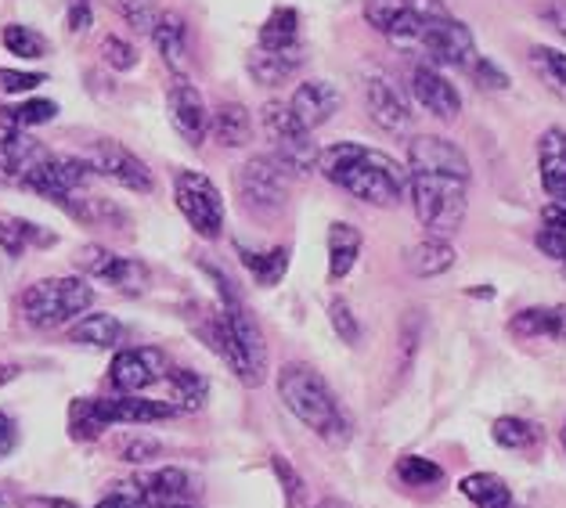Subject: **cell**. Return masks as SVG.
<instances>
[{"label": "cell", "mask_w": 566, "mask_h": 508, "mask_svg": "<svg viewBox=\"0 0 566 508\" xmlns=\"http://www.w3.org/2000/svg\"><path fill=\"white\" fill-rule=\"evenodd\" d=\"M559 447L566 451V422H563V430H559Z\"/></svg>", "instance_id": "6f0895ef"}, {"label": "cell", "mask_w": 566, "mask_h": 508, "mask_svg": "<svg viewBox=\"0 0 566 508\" xmlns=\"http://www.w3.org/2000/svg\"><path fill=\"white\" fill-rule=\"evenodd\" d=\"M411 94H416V102L437 119H454L462 113L459 87H454L451 80L440 73V65H433V62H419L411 68Z\"/></svg>", "instance_id": "ffe728a7"}, {"label": "cell", "mask_w": 566, "mask_h": 508, "mask_svg": "<svg viewBox=\"0 0 566 508\" xmlns=\"http://www.w3.org/2000/svg\"><path fill=\"white\" fill-rule=\"evenodd\" d=\"M134 494L145 501V508H163V505H191L199 498V479L188 469H177V465H167V469L145 473L134 479Z\"/></svg>", "instance_id": "e0dca14e"}, {"label": "cell", "mask_w": 566, "mask_h": 508, "mask_svg": "<svg viewBox=\"0 0 566 508\" xmlns=\"http://www.w3.org/2000/svg\"><path fill=\"white\" fill-rule=\"evenodd\" d=\"M314 508H347V505H343V501H336V498H325V501H317Z\"/></svg>", "instance_id": "9f6ffc18"}, {"label": "cell", "mask_w": 566, "mask_h": 508, "mask_svg": "<svg viewBox=\"0 0 566 508\" xmlns=\"http://www.w3.org/2000/svg\"><path fill=\"white\" fill-rule=\"evenodd\" d=\"M0 498H4V484H0Z\"/></svg>", "instance_id": "680465c9"}, {"label": "cell", "mask_w": 566, "mask_h": 508, "mask_svg": "<svg viewBox=\"0 0 566 508\" xmlns=\"http://www.w3.org/2000/svg\"><path fill=\"white\" fill-rule=\"evenodd\" d=\"M300 44V11L296 8H274L268 22L260 25V44L264 51H289Z\"/></svg>", "instance_id": "e575fe53"}, {"label": "cell", "mask_w": 566, "mask_h": 508, "mask_svg": "<svg viewBox=\"0 0 566 508\" xmlns=\"http://www.w3.org/2000/svg\"><path fill=\"white\" fill-rule=\"evenodd\" d=\"M279 396L293 415L322 436L325 444L343 447L350 441V415L336 401L328 379L307 361H289L279 372Z\"/></svg>", "instance_id": "277c9868"}, {"label": "cell", "mask_w": 566, "mask_h": 508, "mask_svg": "<svg viewBox=\"0 0 566 508\" xmlns=\"http://www.w3.org/2000/svg\"><path fill=\"white\" fill-rule=\"evenodd\" d=\"M19 447V430H15V419L11 415H4V411H0V462H4L11 451Z\"/></svg>", "instance_id": "681fc988"}, {"label": "cell", "mask_w": 566, "mask_h": 508, "mask_svg": "<svg viewBox=\"0 0 566 508\" xmlns=\"http://www.w3.org/2000/svg\"><path fill=\"white\" fill-rule=\"evenodd\" d=\"M473 167L459 145L440 134L408 141V195L419 224L430 235H454L465 224Z\"/></svg>", "instance_id": "6da1fadb"}, {"label": "cell", "mask_w": 566, "mask_h": 508, "mask_svg": "<svg viewBox=\"0 0 566 508\" xmlns=\"http://www.w3.org/2000/svg\"><path fill=\"white\" fill-rule=\"evenodd\" d=\"M19 508H80L76 501H65V498H25V501H19Z\"/></svg>", "instance_id": "db71d44e"}, {"label": "cell", "mask_w": 566, "mask_h": 508, "mask_svg": "<svg viewBox=\"0 0 566 508\" xmlns=\"http://www.w3.org/2000/svg\"><path fill=\"white\" fill-rule=\"evenodd\" d=\"M167 116L174 123V130L185 137L191 148H202L206 137H210V108H206L202 94L188 84V80H177L167 94Z\"/></svg>", "instance_id": "d6986e66"}, {"label": "cell", "mask_w": 566, "mask_h": 508, "mask_svg": "<svg viewBox=\"0 0 566 508\" xmlns=\"http://www.w3.org/2000/svg\"><path fill=\"white\" fill-rule=\"evenodd\" d=\"M509 332L520 339H559L566 342V304L556 307H527L509 321Z\"/></svg>", "instance_id": "d4e9b609"}, {"label": "cell", "mask_w": 566, "mask_h": 508, "mask_svg": "<svg viewBox=\"0 0 566 508\" xmlns=\"http://www.w3.org/2000/svg\"><path fill=\"white\" fill-rule=\"evenodd\" d=\"M206 274L217 282V293H220L217 314H210V318L199 325L206 347H210L220 361L239 375L242 387H264V379H268L264 332H260V325L250 314V307L242 304V296L234 293V285L224 278V274H220L217 267H206Z\"/></svg>", "instance_id": "7a4b0ae2"}, {"label": "cell", "mask_w": 566, "mask_h": 508, "mask_svg": "<svg viewBox=\"0 0 566 508\" xmlns=\"http://www.w3.org/2000/svg\"><path fill=\"white\" fill-rule=\"evenodd\" d=\"M469 76H473L480 87H491V91H505L509 87V76L491 59H476L473 68H469Z\"/></svg>", "instance_id": "bcb514c9"}, {"label": "cell", "mask_w": 566, "mask_h": 508, "mask_svg": "<svg viewBox=\"0 0 566 508\" xmlns=\"http://www.w3.org/2000/svg\"><path fill=\"white\" fill-rule=\"evenodd\" d=\"M123 11H127V19H130V25L134 30H142V33H151L156 30V11H151V0H127L123 4Z\"/></svg>", "instance_id": "7dc6e473"}, {"label": "cell", "mask_w": 566, "mask_h": 508, "mask_svg": "<svg viewBox=\"0 0 566 508\" xmlns=\"http://www.w3.org/2000/svg\"><path fill=\"white\" fill-rule=\"evenodd\" d=\"M91 408L105 430L108 425H148V422H163L177 415V408L170 401H148L142 393L91 396Z\"/></svg>", "instance_id": "2e32d148"}, {"label": "cell", "mask_w": 566, "mask_h": 508, "mask_svg": "<svg viewBox=\"0 0 566 508\" xmlns=\"http://www.w3.org/2000/svg\"><path fill=\"white\" fill-rule=\"evenodd\" d=\"M459 490L473 508H513V490L494 473H469L459 484Z\"/></svg>", "instance_id": "f546056e"}, {"label": "cell", "mask_w": 566, "mask_h": 508, "mask_svg": "<svg viewBox=\"0 0 566 508\" xmlns=\"http://www.w3.org/2000/svg\"><path fill=\"white\" fill-rule=\"evenodd\" d=\"M174 202L199 239L213 242L224 235V199H220V188L206 173L177 170L174 173Z\"/></svg>", "instance_id": "ba28073f"}, {"label": "cell", "mask_w": 566, "mask_h": 508, "mask_svg": "<svg viewBox=\"0 0 566 508\" xmlns=\"http://www.w3.org/2000/svg\"><path fill=\"white\" fill-rule=\"evenodd\" d=\"M69 433H73V441H98L105 433V425L91 411V396H80V401H73V408H69Z\"/></svg>", "instance_id": "60d3db41"}, {"label": "cell", "mask_w": 566, "mask_h": 508, "mask_svg": "<svg viewBox=\"0 0 566 508\" xmlns=\"http://www.w3.org/2000/svg\"><path fill=\"white\" fill-rule=\"evenodd\" d=\"M94 177L91 162L87 159H76V156H48L40 167L25 177V188L36 191L51 202H59L62 210L69 202H76L80 195H87V181Z\"/></svg>", "instance_id": "30bf717a"}, {"label": "cell", "mask_w": 566, "mask_h": 508, "mask_svg": "<svg viewBox=\"0 0 566 508\" xmlns=\"http://www.w3.org/2000/svg\"><path fill=\"white\" fill-rule=\"evenodd\" d=\"M59 116V105L48 102V98H33V102H22V105H11L8 108V123H15V127L30 130V127H44Z\"/></svg>", "instance_id": "ab89813d"}, {"label": "cell", "mask_w": 566, "mask_h": 508, "mask_svg": "<svg viewBox=\"0 0 566 508\" xmlns=\"http://www.w3.org/2000/svg\"><path fill=\"white\" fill-rule=\"evenodd\" d=\"M397 479L405 487H437L444 479V469L433 462V458H422V455H405L394 465Z\"/></svg>", "instance_id": "74e56055"}, {"label": "cell", "mask_w": 566, "mask_h": 508, "mask_svg": "<svg viewBox=\"0 0 566 508\" xmlns=\"http://www.w3.org/2000/svg\"><path fill=\"white\" fill-rule=\"evenodd\" d=\"M170 361L159 347H127L108 364V382L116 393H145L156 382H167Z\"/></svg>", "instance_id": "4fadbf2b"}, {"label": "cell", "mask_w": 566, "mask_h": 508, "mask_svg": "<svg viewBox=\"0 0 566 508\" xmlns=\"http://www.w3.org/2000/svg\"><path fill=\"white\" fill-rule=\"evenodd\" d=\"M102 59H105L108 68H116V73H130V68L137 65V51L127 44V40L105 36V40H102Z\"/></svg>", "instance_id": "ee69618b"}, {"label": "cell", "mask_w": 566, "mask_h": 508, "mask_svg": "<svg viewBox=\"0 0 566 508\" xmlns=\"http://www.w3.org/2000/svg\"><path fill=\"white\" fill-rule=\"evenodd\" d=\"M210 134L217 145L224 148H245L253 141V116L250 108L239 105V102H224L213 108V119H210Z\"/></svg>", "instance_id": "484cf974"}, {"label": "cell", "mask_w": 566, "mask_h": 508, "mask_svg": "<svg viewBox=\"0 0 566 508\" xmlns=\"http://www.w3.org/2000/svg\"><path fill=\"white\" fill-rule=\"evenodd\" d=\"M303 62H307L303 44L289 47V51H264V47H256L250 54V76L256 80V84H264V87H279V84H285V80H293L300 73Z\"/></svg>", "instance_id": "cb8c5ba5"}, {"label": "cell", "mask_w": 566, "mask_h": 508, "mask_svg": "<svg viewBox=\"0 0 566 508\" xmlns=\"http://www.w3.org/2000/svg\"><path fill=\"white\" fill-rule=\"evenodd\" d=\"M260 123H264V134L271 141V156L282 162L285 173L317 170L322 152H317V145H314V130L303 127L285 102H268L264 113H260Z\"/></svg>", "instance_id": "52a82bcc"}, {"label": "cell", "mask_w": 566, "mask_h": 508, "mask_svg": "<svg viewBox=\"0 0 566 508\" xmlns=\"http://www.w3.org/2000/svg\"><path fill=\"white\" fill-rule=\"evenodd\" d=\"M127 339V328H123L113 314H84L76 325H69V342L76 347H94V350H113Z\"/></svg>", "instance_id": "4316f807"}, {"label": "cell", "mask_w": 566, "mask_h": 508, "mask_svg": "<svg viewBox=\"0 0 566 508\" xmlns=\"http://www.w3.org/2000/svg\"><path fill=\"white\" fill-rule=\"evenodd\" d=\"M80 271L87 274L94 282H105L113 285L116 293H127V296H137L148 288V267L142 260H130V256H119L113 250H102V245H84L76 256Z\"/></svg>", "instance_id": "5bb4252c"}, {"label": "cell", "mask_w": 566, "mask_h": 508, "mask_svg": "<svg viewBox=\"0 0 566 508\" xmlns=\"http://www.w3.org/2000/svg\"><path fill=\"white\" fill-rule=\"evenodd\" d=\"M0 40H4V47L11 54H19V59H44L48 54V36H40L36 30H30V25L11 22V25H4Z\"/></svg>", "instance_id": "f35d334b"}, {"label": "cell", "mask_w": 566, "mask_h": 508, "mask_svg": "<svg viewBox=\"0 0 566 508\" xmlns=\"http://www.w3.org/2000/svg\"><path fill=\"white\" fill-rule=\"evenodd\" d=\"M44 159V145L33 141L15 123H0V184H25V177Z\"/></svg>", "instance_id": "ac0fdd59"}, {"label": "cell", "mask_w": 566, "mask_h": 508, "mask_svg": "<svg viewBox=\"0 0 566 508\" xmlns=\"http://www.w3.org/2000/svg\"><path fill=\"white\" fill-rule=\"evenodd\" d=\"M328 321H333V332L347 342V347H357V342H361V321L354 318L347 299H333V304H328Z\"/></svg>", "instance_id": "7bdbcfd3"}, {"label": "cell", "mask_w": 566, "mask_h": 508, "mask_svg": "<svg viewBox=\"0 0 566 508\" xmlns=\"http://www.w3.org/2000/svg\"><path fill=\"white\" fill-rule=\"evenodd\" d=\"M542 19L566 40V4H563V0H552V4H545L542 8Z\"/></svg>", "instance_id": "816d5d0a"}, {"label": "cell", "mask_w": 566, "mask_h": 508, "mask_svg": "<svg viewBox=\"0 0 566 508\" xmlns=\"http://www.w3.org/2000/svg\"><path fill=\"white\" fill-rule=\"evenodd\" d=\"M151 40L167 62L170 73H177V80H188V65H191V54H188V22L177 15V11H159L156 19V30H151Z\"/></svg>", "instance_id": "603a6c76"}, {"label": "cell", "mask_w": 566, "mask_h": 508, "mask_svg": "<svg viewBox=\"0 0 566 508\" xmlns=\"http://www.w3.org/2000/svg\"><path fill=\"white\" fill-rule=\"evenodd\" d=\"M454 267V245L440 235H426L408 250V271L419 274V278H437Z\"/></svg>", "instance_id": "f1b7e54d"}, {"label": "cell", "mask_w": 566, "mask_h": 508, "mask_svg": "<svg viewBox=\"0 0 566 508\" xmlns=\"http://www.w3.org/2000/svg\"><path fill=\"white\" fill-rule=\"evenodd\" d=\"M339 105H343V94L336 84H328V80H307V84H300L293 91V102H289V108H293L296 119L307 130L325 127V123L339 113Z\"/></svg>", "instance_id": "44dd1931"}, {"label": "cell", "mask_w": 566, "mask_h": 508, "mask_svg": "<svg viewBox=\"0 0 566 508\" xmlns=\"http://www.w3.org/2000/svg\"><path fill=\"white\" fill-rule=\"evenodd\" d=\"M361 11L371 30L390 40L394 47H419L422 19L416 15L411 0H365Z\"/></svg>", "instance_id": "9a60e30c"}, {"label": "cell", "mask_w": 566, "mask_h": 508, "mask_svg": "<svg viewBox=\"0 0 566 508\" xmlns=\"http://www.w3.org/2000/svg\"><path fill=\"white\" fill-rule=\"evenodd\" d=\"M239 256H242V267L253 274L256 285H279L285 278V271H289V250L285 245H274V250H264V253H256V250H245V245H239Z\"/></svg>", "instance_id": "d590c367"}, {"label": "cell", "mask_w": 566, "mask_h": 508, "mask_svg": "<svg viewBox=\"0 0 566 508\" xmlns=\"http://www.w3.org/2000/svg\"><path fill=\"white\" fill-rule=\"evenodd\" d=\"M271 469H274V476H279V484H282L285 508H303V501H307V484H303V476L282 455H271Z\"/></svg>", "instance_id": "b9f144b4"}, {"label": "cell", "mask_w": 566, "mask_h": 508, "mask_svg": "<svg viewBox=\"0 0 566 508\" xmlns=\"http://www.w3.org/2000/svg\"><path fill=\"white\" fill-rule=\"evenodd\" d=\"M531 68H534V76L556 94V98L566 102V51L537 44V47H531Z\"/></svg>", "instance_id": "8d00e7d4"}, {"label": "cell", "mask_w": 566, "mask_h": 508, "mask_svg": "<svg viewBox=\"0 0 566 508\" xmlns=\"http://www.w3.org/2000/svg\"><path fill=\"white\" fill-rule=\"evenodd\" d=\"M65 22H69V30H73V33H84L91 25V4H87V0H73V4H69Z\"/></svg>", "instance_id": "f907efd6"}, {"label": "cell", "mask_w": 566, "mask_h": 508, "mask_svg": "<svg viewBox=\"0 0 566 508\" xmlns=\"http://www.w3.org/2000/svg\"><path fill=\"white\" fill-rule=\"evenodd\" d=\"M361 91H365L368 119L376 123L382 134L405 137L411 130V119H416V113H411L405 91L397 87L394 76H386V73H379V68H371V73H365V80H361Z\"/></svg>", "instance_id": "8fae6325"}, {"label": "cell", "mask_w": 566, "mask_h": 508, "mask_svg": "<svg viewBox=\"0 0 566 508\" xmlns=\"http://www.w3.org/2000/svg\"><path fill=\"white\" fill-rule=\"evenodd\" d=\"M19 375V368L15 364H0V387H4V382H11Z\"/></svg>", "instance_id": "11a10c76"}, {"label": "cell", "mask_w": 566, "mask_h": 508, "mask_svg": "<svg viewBox=\"0 0 566 508\" xmlns=\"http://www.w3.org/2000/svg\"><path fill=\"white\" fill-rule=\"evenodd\" d=\"M159 451H163L159 441H151V436H134V441L119 447V455H123V462H148V458H156Z\"/></svg>", "instance_id": "c3c4849f"}, {"label": "cell", "mask_w": 566, "mask_h": 508, "mask_svg": "<svg viewBox=\"0 0 566 508\" xmlns=\"http://www.w3.org/2000/svg\"><path fill=\"white\" fill-rule=\"evenodd\" d=\"M361 231L347 221H336L328 227V282H343L354 271L357 256H361Z\"/></svg>", "instance_id": "83f0119b"}, {"label": "cell", "mask_w": 566, "mask_h": 508, "mask_svg": "<svg viewBox=\"0 0 566 508\" xmlns=\"http://www.w3.org/2000/svg\"><path fill=\"white\" fill-rule=\"evenodd\" d=\"M234 188L250 213L271 216L285 205V167L274 156H253L234 173Z\"/></svg>", "instance_id": "9c48e42d"}, {"label": "cell", "mask_w": 566, "mask_h": 508, "mask_svg": "<svg viewBox=\"0 0 566 508\" xmlns=\"http://www.w3.org/2000/svg\"><path fill=\"white\" fill-rule=\"evenodd\" d=\"M537 250L552 256L566 271V202H548L542 213V227H537Z\"/></svg>", "instance_id": "836d02e7"}, {"label": "cell", "mask_w": 566, "mask_h": 508, "mask_svg": "<svg viewBox=\"0 0 566 508\" xmlns=\"http://www.w3.org/2000/svg\"><path fill=\"white\" fill-rule=\"evenodd\" d=\"M94 508H145V501L137 498L134 490H116V494H108V498H102Z\"/></svg>", "instance_id": "f5cc1de1"}, {"label": "cell", "mask_w": 566, "mask_h": 508, "mask_svg": "<svg viewBox=\"0 0 566 508\" xmlns=\"http://www.w3.org/2000/svg\"><path fill=\"white\" fill-rule=\"evenodd\" d=\"M59 239L51 235V231L36 227L30 221H22V216H0V250L8 256H22L25 250H33V245H54Z\"/></svg>", "instance_id": "4dcf8cb0"}, {"label": "cell", "mask_w": 566, "mask_h": 508, "mask_svg": "<svg viewBox=\"0 0 566 508\" xmlns=\"http://www.w3.org/2000/svg\"><path fill=\"white\" fill-rule=\"evenodd\" d=\"M317 173L357 202L382 205V210L397 205L408 191V170H400L397 159L357 141H339L325 148L322 159H317Z\"/></svg>", "instance_id": "3957f363"}, {"label": "cell", "mask_w": 566, "mask_h": 508, "mask_svg": "<svg viewBox=\"0 0 566 508\" xmlns=\"http://www.w3.org/2000/svg\"><path fill=\"white\" fill-rule=\"evenodd\" d=\"M44 84V76L40 73H22V68H0V94H30L33 87Z\"/></svg>", "instance_id": "f6af8a7d"}, {"label": "cell", "mask_w": 566, "mask_h": 508, "mask_svg": "<svg viewBox=\"0 0 566 508\" xmlns=\"http://www.w3.org/2000/svg\"><path fill=\"white\" fill-rule=\"evenodd\" d=\"M537 181L548 202H566V130L548 127L537 137Z\"/></svg>", "instance_id": "7402d4cb"}, {"label": "cell", "mask_w": 566, "mask_h": 508, "mask_svg": "<svg viewBox=\"0 0 566 508\" xmlns=\"http://www.w3.org/2000/svg\"><path fill=\"white\" fill-rule=\"evenodd\" d=\"M491 436H494V444L505 447V451H534L537 444L545 441V430L537 422H531V419L502 415V419H494Z\"/></svg>", "instance_id": "1f68e13d"}, {"label": "cell", "mask_w": 566, "mask_h": 508, "mask_svg": "<svg viewBox=\"0 0 566 508\" xmlns=\"http://www.w3.org/2000/svg\"><path fill=\"white\" fill-rule=\"evenodd\" d=\"M411 8L422 19L419 47L426 51V62L469 73L476 62V40L469 33V25L451 15L444 0H411Z\"/></svg>", "instance_id": "8992f818"}, {"label": "cell", "mask_w": 566, "mask_h": 508, "mask_svg": "<svg viewBox=\"0 0 566 508\" xmlns=\"http://www.w3.org/2000/svg\"><path fill=\"white\" fill-rule=\"evenodd\" d=\"M94 307V285L84 278H44L22 288L19 310L33 328H62Z\"/></svg>", "instance_id": "5b68a950"}, {"label": "cell", "mask_w": 566, "mask_h": 508, "mask_svg": "<svg viewBox=\"0 0 566 508\" xmlns=\"http://www.w3.org/2000/svg\"><path fill=\"white\" fill-rule=\"evenodd\" d=\"M84 159L91 162V170L98 177H108L113 184L137 191V195H148V191L156 188V177H151V170L145 167V159H137L127 145L113 141V137L94 141Z\"/></svg>", "instance_id": "7c38bea8"}, {"label": "cell", "mask_w": 566, "mask_h": 508, "mask_svg": "<svg viewBox=\"0 0 566 508\" xmlns=\"http://www.w3.org/2000/svg\"><path fill=\"white\" fill-rule=\"evenodd\" d=\"M167 387H170V404L177 411H199L210 401V379L191 372V368H170Z\"/></svg>", "instance_id": "d6a6232c"}]
</instances>
